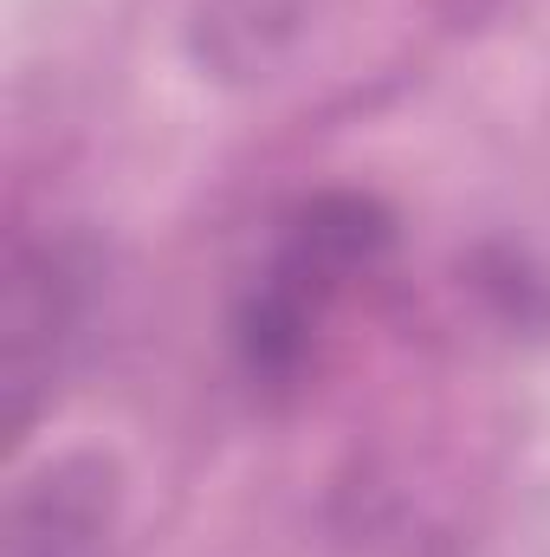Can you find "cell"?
<instances>
[{
  "instance_id": "cell-2",
  "label": "cell",
  "mask_w": 550,
  "mask_h": 557,
  "mask_svg": "<svg viewBox=\"0 0 550 557\" xmlns=\"http://www.w3.org/2000/svg\"><path fill=\"white\" fill-rule=\"evenodd\" d=\"M91 267L65 240H20L0 285V416L20 441L59 396V376L85 337Z\"/></svg>"
},
{
  "instance_id": "cell-3",
  "label": "cell",
  "mask_w": 550,
  "mask_h": 557,
  "mask_svg": "<svg viewBox=\"0 0 550 557\" xmlns=\"http://www.w3.org/2000/svg\"><path fill=\"white\" fill-rule=\"evenodd\" d=\"M111 545H117V467L104 454H59L13 486L0 557H111Z\"/></svg>"
},
{
  "instance_id": "cell-1",
  "label": "cell",
  "mask_w": 550,
  "mask_h": 557,
  "mask_svg": "<svg viewBox=\"0 0 550 557\" xmlns=\"http://www.w3.org/2000/svg\"><path fill=\"white\" fill-rule=\"evenodd\" d=\"M396 227L370 195H317L285 221L273 267L247 292L240 318H234V344L240 363L253 376H291L311 350V331L324 324V311L343 298L350 278H363L389 253Z\"/></svg>"
}]
</instances>
